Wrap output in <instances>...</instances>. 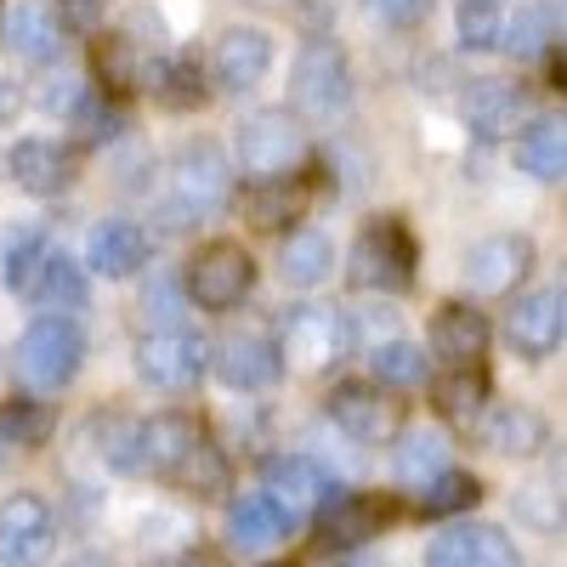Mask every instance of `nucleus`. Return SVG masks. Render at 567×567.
<instances>
[{"label": "nucleus", "mask_w": 567, "mask_h": 567, "mask_svg": "<svg viewBox=\"0 0 567 567\" xmlns=\"http://www.w3.org/2000/svg\"><path fill=\"white\" fill-rule=\"evenodd\" d=\"M414 239L398 216H381L363 227V239L352 250V284L358 290H409L414 278Z\"/></svg>", "instance_id": "nucleus-6"}, {"label": "nucleus", "mask_w": 567, "mask_h": 567, "mask_svg": "<svg viewBox=\"0 0 567 567\" xmlns=\"http://www.w3.org/2000/svg\"><path fill=\"white\" fill-rule=\"evenodd\" d=\"M7 45L23 58V63H52L63 52V23L52 18V7H40V0H23L7 23Z\"/></svg>", "instance_id": "nucleus-24"}, {"label": "nucleus", "mask_w": 567, "mask_h": 567, "mask_svg": "<svg viewBox=\"0 0 567 567\" xmlns=\"http://www.w3.org/2000/svg\"><path fill=\"white\" fill-rule=\"evenodd\" d=\"M392 465H398V483H403V488H425L437 471H449V443H443L437 432H409V437L398 443Z\"/></svg>", "instance_id": "nucleus-30"}, {"label": "nucleus", "mask_w": 567, "mask_h": 567, "mask_svg": "<svg viewBox=\"0 0 567 567\" xmlns=\"http://www.w3.org/2000/svg\"><path fill=\"white\" fill-rule=\"evenodd\" d=\"M483 398H488V381H483L477 363L454 369L449 381L437 386V403H443V414H454V420H477V414H483Z\"/></svg>", "instance_id": "nucleus-36"}, {"label": "nucleus", "mask_w": 567, "mask_h": 567, "mask_svg": "<svg viewBox=\"0 0 567 567\" xmlns=\"http://www.w3.org/2000/svg\"><path fill=\"white\" fill-rule=\"evenodd\" d=\"M301 205H307V194L290 182V176H278V182H261L256 194L245 199V210H250V221L256 227H284V221H296L301 216Z\"/></svg>", "instance_id": "nucleus-32"}, {"label": "nucleus", "mask_w": 567, "mask_h": 567, "mask_svg": "<svg viewBox=\"0 0 567 567\" xmlns=\"http://www.w3.org/2000/svg\"><path fill=\"white\" fill-rule=\"evenodd\" d=\"M216 374L233 392H267L284 374V352H278L272 336H261V329H239V336H227L216 347Z\"/></svg>", "instance_id": "nucleus-14"}, {"label": "nucleus", "mask_w": 567, "mask_h": 567, "mask_svg": "<svg viewBox=\"0 0 567 567\" xmlns=\"http://www.w3.org/2000/svg\"><path fill=\"white\" fill-rule=\"evenodd\" d=\"M267 69H272V40L261 29H227L216 40V52H210V80L221 91H233V97H239V91H256L267 80Z\"/></svg>", "instance_id": "nucleus-17"}, {"label": "nucleus", "mask_w": 567, "mask_h": 567, "mask_svg": "<svg viewBox=\"0 0 567 567\" xmlns=\"http://www.w3.org/2000/svg\"><path fill=\"white\" fill-rule=\"evenodd\" d=\"M7 165H12V182L23 187V194H34V199H52V194H63L69 176H74V159L58 148V142H45V136L18 142Z\"/></svg>", "instance_id": "nucleus-22"}, {"label": "nucleus", "mask_w": 567, "mask_h": 567, "mask_svg": "<svg viewBox=\"0 0 567 567\" xmlns=\"http://www.w3.org/2000/svg\"><path fill=\"white\" fill-rule=\"evenodd\" d=\"M0 437L23 443V449L45 443V437H52V409H45L40 398H12L7 409H0Z\"/></svg>", "instance_id": "nucleus-35"}, {"label": "nucleus", "mask_w": 567, "mask_h": 567, "mask_svg": "<svg viewBox=\"0 0 567 567\" xmlns=\"http://www.w3.org/2000/svg\"><path fill=\"white\" fill-rule=\"evenodd\" d=\"M392 516H398V505L381 499V494H336L323 505V545H336V550L363 545V539L381 534Z\"/></svg>", "instance_id": "nucleus-18"}, {"label": "nucleus", "mask_w": 567, "mask_h": 567, "mask_svg": "<svg viewBox=\"0 0 567 567\" xmlns=\"http://www.w3.org/2000/svg\"><path fill=\"white\" fill-rule=\"evenodd\" d=\"M528 120V91L511 80H483L465 91V125L477 136H511Z\"/></svg>", "instance_id": "nucleus-19"}, {"label": "nucleus", "mask_w": 567, "mask_h": 567, "mask_svg": "<svg viewBox=\"0 0 567 567\" xmlns=\"http://www.w3.org/2000/svg\"><path fill=\"white\" fill-rule=\"evenodd\" d=\"M528 267H534V245L523 239V233H494V239L465 250L460 278H465L471 296H511L516 284L528 278Z\"/></svg>", "instance_id": "nucleus-9"}, {"label": "nucleus", "mask_w": 567, "mask_h": 567, "mask_svg": "<svg viewBox=\"0 0 567 567\" xmlns=\"http://www.w3.org/2000/svg\"><path fill=\"white\" fill-rule=\"evenodd\" d=\"M369 369H374V381H386V386H420L425 381V352L409 347V341H381L369 352Z\"/></svg>", "instance_id": "nucleus-34"}, {"label": "nucleus", "mask_w": 567, "mask_h": 567, "mask_svg": "<svg viewBox=\"0 0 567 567\" xmlns=\"http://www.w3.org/2000/svg\"><path fill=\"white\" fill-rule=\"evenodd\" d=\"M363 7L392 29H409V23H420L425 12H432V0H363Z\"/></svg>", "instance_id": "nucleus-40"}, {"label": "nucleus", "mask_w": 567, "mask_h": 567, "mask_svg": "<svg viewBox=\"0 0 567 567\" xmlns=\"http://www.w3.org/2000/svg\"><path fill=\"white\" fill-rule=\"evenodd\" d=\"M142 261H148V233H142L136 221H103V227H91V239H85V267L91 272L131 278Z\"/></svg>", "instance_id": "nucleus-23"}, {"label": "nucleus", "mask_w": 567, "mask_h": 567, "mask_svg": "<svg viewBox=\"0 0 567 567\" xmlns=\"http://www.w3.org/2000/svg\"><path fill=\"white\" fill-rule=\"evenodd\" d=\"M142 307H148V312H159V318H176V312H182V290H176L171 278H154V290L142 296Z\"/></svg>", "instance_id": "nucleus-42"}, {"label": "nucleus", "mask_w": 567, "mask_h": 567, "mask_svg": "<svg viewBox=\"0 0 567 567\" xmlns=\"http://www.w3.org/2000/svg\"><path fill=\"white\" fill-rule=\"evenodd\" d=\"M233 205V171L216 142H187L171 165V221H210Z\"/></svg>", "instance_id": "nucleus-2"}, {"label": "nucleus", "mask_w": 567, "mask_h": 567, "mask_svg": "<svg viewBox=\"0 0 567 567\" xmlns=\"http://www.w3.org/2000/svg\"><path fill=\"white\" fill-rule=\"evenodd\" d=\"M358 567H386V561H358Z\"/></svg>", "instance_id": "nucleus-45"}, {"label": "nucleus", "mask_w": 567, "mask_h": 567, "mask_svg": "<svg viewBox=\"0 0 567 567\" xmlns=\"http://www.w3.org/2000/svg\"><path fill=\"white\" fill-rule=\"evenodd\" d=\"M296 109L312 114V120H329V114H341L352 103V63L341 45H329V40H312L307 52L296 58Z\"/></svg>", "instance_id": "nucleus-8"}, {"label": "nucleus", "mask_w": 567, "mask_h": 567, "mask_svg": "<svg viewBox=\"0 0 567 567\" xmlns=\"http://www.w3.org/2000/svg\"><path fill=\"white\" fill-rule=\"evenodd\" d=\"M63 7H69L74 18H91V12H97V0H63Z\"/></svg>", "instance_id": "nucleus-43"}, {"label": "nucleus", "mask_w": 567, "mask_h": 567, "mask_svg": "<svg viewBox=\"0 0 567 567\" xmlns=\"http://www.w3.org/2000/svg\"><path fill=\"white\" fill-rule=\"evenodd\" d=\"M0 12H7V0H0Z\"/></svg>", "instance_id": "nucleus-46"}, {"label": "nucleus", "mask_w": 567, "mask_h": 567, "mask_svg": "<svg viewBox=\"0 0 567 567\" xmlns=\"http://www.w3.org/2000/svg\"><path fill=\"white\" fill-rule=\"evenodd\" d=\"M52 539H58V528H52L45 499L12 494L0 505V567H40L52 556Z\"/></svg>", "instance_id": "nucleus-11"}, {"label": "nucleus", "mask_w": 567, "mask_h": 567, "mask_svg": "<svg viewBox=\"0 0 567 567\" xmlns=\"http://www.w3.org/2000/svg\"><path fill=\"white\" fill-rule=\"evenodd\" d=\"M420 499V516H454V511H471V505H477L483 499V483L477 477H465V471H437V477L432 483H425V488H414Z\"/></svg>", "instance_id": "nucleus-31"}, {"label": "nucleus", "mask_w": 567, "mask_h": 567, "mask_svg": "<svg viewBox=\"0 0 567 567\" xmlns=\"http://www.w3.org/2000/svg\"><path fill=\"white\" fill-rule=\"evenodd\" d=\"M290 528H296V516L272 494H245V499L227 505V545H239V550H267Z\"/></svg>", "instance_id": "nucleus-21"}, {"label": "nucleus", "mask_w": 567, "mask_h": 567, "mask_svg": "<svg viewBox=\"0 0 567 567\" xmlns=\"http://www.w3.org/2000/svg\"><path fill=\"white\" fill-rule=\"evenodd\" d=\"M556 23H550V12L545 7H534V12H523V18H511L505 29H499V45H511L516 58H528V52H539L545 45V34H550Z\"/></svg>", "instance_id": "nucleus-39"}, {"label": "nucleus", "mask_w": 567, "mask_h": 567, "mask_svg": "<svg viewBox=\"0 0 567 567\" xmlns=\"http://www.w3.org/2000/svg\"><path fill=\"white\" fill-rule=\"evenodd\" d=\"M80 363H85V336H80V323L63 318V312L34 318L23 336H18V347H12V374H18L29 392L69 386L74 374H80Z\"/></svg>", "instance_id": "nucleus-1"}, {"label": "nucleus", "mask_w": 567, "mask_h": 567, "mask_svg": "<svg viewBox=\"0 0 567 567\" xmlns=\"http://www.w3.org/2000/svg\"><path fill=\"white\" fill-rule=\"evenodd\" d=\"M205 432L187 414H154V420H142L136 432H131V471H142V477H176L182 460L194 454Z\"/></svg>", "instance_id": "nucleus-10"}, {"label": "nucleus", "mask_w": 567, "mask_h": 567, "mask_svg": "<svg viewBox=\"0 0 567 567\" xmlns=\"http://www.w3.org/2000/svg\"><path fill=\"white\" fill-rule=\"evenodd\" d=\"M0 109H7V97H0Z\"/></svg>", "instance_id": "nucleus-47"}, {"label": "nucleus", "mask_w": 567, "mask_h": 567, "mask_svg": "<svg viewBox=\"0 0 567 567\" xmlns=\"http://www.w3.org/2000/svg\"><path fill=\"white\" fill-rule=\"evenodd\" d=\"M307 159V131L284 114V109H267V114H250L239 125V171L256 176V182H278V176H296Z\"/></svg>", "instance_id": "nucleus-3"}, {"label": "nucleus", "mask_w": 567, "mask_h": 567, "mask_svg": "<svg viewBox=\"0 0 567 567\" xmlns=\"http://www.w3.org/2000/svg\"><path fill=\"white\" fill-rule=\"evenodd\" d=\"M29 296L40 307H63V312L85 307V272H80V261H69L63 250H45V261H40V272L29 284Z\"/></svg>", "instance_id": "nucleus-29"}, {"label": "nucleus", "mask_w": 567, "mask_h": 567, "mask_svg": "<svg viewBox=\"0 0 567 567\" xmlns=\"http://www.w3.org/2000/svg\"><path fill=\"white\" fill-rule=\"evenodd\" d=\"M460 45L465 52H499V29H505V12L494 7V0H460Z\"/></svg>", "instance_id": "nucleus-33"}, {"label": "nucleus", "mask_w": 567, "mask_h": 567, "mask_svg": "<svg viewBox=\"0 0 567 567\" xmlns=\"http://www.w3.org/2000/svg\"><path fill=\"white\" fill-rule=\"evenodd\" d=\"M40 261H45V239H40L34 227H23V233H12V239H7V261H0V278H7L12 290L29 296V284H34Z\"/></svg>", "instance_id": "nucleus-37"}, {"label": "nucleus", "mask_w": 567, "mask_h": 567, "mask_svg": "<svg viewBox=\"0 0 567 567\" xmlns=\"http://www.w3.org/2000/svg\"><path fill=\"white\" fill-rule=\"evenodd\" d=\"M329 420H336L352 443H392L398 437L392 398H381V392L363 386V381H341L336 392H329Z\"/></svg>", "instance_id": "nucleus-16"}, {"label": "nucleus", "mask_w": 567, "mask_h": 567, "mask_svg": "<svg viewBox=\"0 0 567 567\" xmlns=\"http://www.w3.org/2000/svg\"><path fill=\"white\" fill-rule=\"evenodd\" d=\"M187 567H216V561H205V556H194V561H187Z\"/></svg>", "instance_id": "nucleus-44"}, {"label": "nucleus", "mask_w": 567, "mask_h": 567, "mask_svg": "<svg viewBox=\"0 0 567 567\" xmlns=\"http://www.w3.org/2000/svg\"><path fill=\"white\" fill-rule=\"evenodd\" d=\"M425 567H523V556H516L511 534L494 523H454L449 534L432 539Z\"/></svg>", "instance_id": "nucleus-13"}, {"label": "nucleus", "mask_w": 567, "mask_h": 567, "mask_svg": "<svg viewBox=\"0 0 567 567\" xmlns=\"http://www.w3.org/2000/svg\"><path fill=\"white\" fill-rule=\"evenodd\" d=\"M358 341V329L341 307H296L290 318H284V336H278V352L284 358H296L301 369H329V363H341Z\"/></svg>", "instance_id": "nucleus-5"}, {"label": "nucleus", "mask_w": 567, "mask_h": 567, "mask_svg": "<svg viewBox=\"0 0 567 567\" xmlns=\"http://www.w3.org/2000/svg\"><path fill=\"white\" fill-rule=\"evenodd\" d=\"M205 363H210V341L187 323H165L154 336H142V347H136V374L148 386H165V392L194 386L205 374Z\"/></svg>", "instance_id": "nucleus-4"}, {"label": "nucleus", "mask_w": 567, "mask_h": 567, "mask_svg": "<svg viewBox=\"0 0 567 567\" xmlns=\"http://www.w3.org/2000/svg\"><path fill=\"white\" fill-rule=\"evenodd\" d=\"M483 443L499 449V454H534L545 449V420L534 409H488L483 414Z\"/></svg>", "instance_id": "nucleus-28"}, {"label": "nucleus", "mask_w": 567, "mask_h": 567, "mask_svg": "<svg viewBox=\"0 0 567 567\" xmlns=\"http://www.w3.org/2000/svg\"><path fill=\"white\" fill-rule=\"evenodd\" d=\"M136 80L148 85L159 103H171V109L205 103V85H199V63L194 58H148V63L136 69Z\"/></svg>", "instance_id": "nucleus-26"}, {"label": "nucleus", "mask_w": 567, "mask_h": 567, "mask_svg": "<svg viewBox=\"0 0 567 567\" xmlns=\"http://www.w3.org/2000/svg\"><path fill=\"white\" fill-rule=\"evenodd\" d=\"M567 336V296H561V284L556 290H534L523 301H511L505 312V341L523 352V358H550Z\"/></svg>", "instance_id": "nucleus-12"}, {"label": "nucleus", "mask_w": 567, "mask_h": 567, "mask_svg": "<svg viewBox=\"0 0 567 567\" xmlns=\"http://www.w3.org/2000/svg\"><path fill=\"white\" fill-rule=\"evenodd\" d=\"M432 352H437L449 369L483 363V352H488V323H483V312L465 307V301L443 307V312L432 318Z\"/></svg>", "instance_id": "nucleus-20"}, {"label": "nucleus", "mask_w": 567, "mask_h": 567, "mask_svg": "<svg viewBox=\"0 0 567 567\" xmlns=\"http://www.w3.org/2000/svg\"><path fill=\"white\" fill-rule=\"evenodd\" d=\"M261 483H267V494L290 511V516L318 511V505L336 499V477H329L318 460H307V454H272V460L261 465Z\"/></svg>", "instance_id": "nucleus-15"}, {"label": "nucleus", "mask_w": 567, "mask_h": 567, "mask_svg": "<svg viewBox=\"0 0 567 567\" xmlns=\"http://www.w3.org/2000/svg\"><path fill=\"white\" fill-rule=\"evenodd\" d=\"M250 284H256L250 250L233 245V239H216L194 256V267H187V301H199L205 312H227L250 296Z\"/></svg>", "instance_id": "nucleus-7"}, {"label": "nucleus", "mask_w": 567, "mask_h": 567, "mask_svg": "<svg viewBox=\"0 0 567 567\" xmlns=\"http://www.w3.org/2000/svg\"><path fill=\"white\" fill-rule=\"evenodd\" d=\"M97 69H103V80H109L114 91H125V85L136 80V69H131V58H125V40H103V45H97Z\"/></svg>", "instance_id": "nucleus-41"}, {"label": "nucleus", "mask_w": 567, "mask_h": 567, "mask_svg": "<svg viewBox=\"0 0 567 567\" xmlns=\"http://www.w3.org/2000/svg\"><path fill=\"white\" fill-rule=\"evenodd\" d=\"M516 159L534 182H561L567 171V136H561V120H528L523 142H516Z\"/></svg>", "instance_id": "nucleus-27"}, {"label": "nucleus", "mask_w": 567, "mask_h": 567, "mask_svg": "<svg viewBox=\"0 0 567 567\" xmlns=\"http://www.w3.org/2000/svg\"><path fill=\"white\" fill-rule=\"evenodd\" d=\"M182 483H194V494H216L221 483H227V465H221V454H216V443H194V454L182 460V471H176Z\"/></svg>", "instance_id": "nucleus-38"}, {"label": "nucleus", "mask_w": 567, "mask_h": 567, "mask_svg": "<svg viewBox=\"0 0 567 567\" xmlns=\"http://www.w3.org/2000/svg\"><path fill=\"white\" fill-rule=\"evenodd\" d=\"M329 267H336V245H329V233H290L278 250V278L296 284V290H312V284L329 278Z\"/></svg>", "instance_id": "nucleus-25"}]
</instances>
